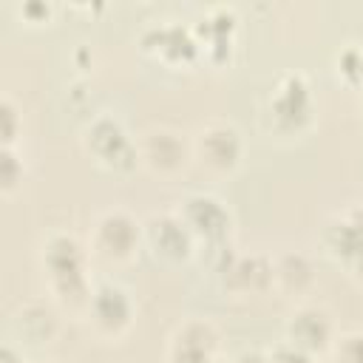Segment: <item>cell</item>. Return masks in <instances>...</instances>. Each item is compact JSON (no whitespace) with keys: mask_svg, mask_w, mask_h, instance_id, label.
<instances>
[{"mask_svg":"<svg viewBox=\"0 0 363 363\" xmlns=\"http://www.w3.org/2000/svg\"><path fill=\"white\" fill-rule=\"evenodd\" d=\"M82 150L94 159V164L116 176H128L142 164L136 139L108 111L91 116L88 125L82 128Z\"/></svg>","mask_w":363,"mask_h":363,"instance_id":"obj_4","label":"cell"},{"mask_svg":"<svg viewBox=\"0 0 363 363\" xmlns=\"http://www.w3.org/2000/svg\"><path fill=\"white\" fill-rule=\"evenodd\" d=\"M173 210L182 216V221L187 224V230L193 233L199 247H216V244L230 241L233 213L218 196H213L207 190H193V193L182 196Z\"/></svg>","mask_w":363,"mask_h":363,"instance_id":"obj_7","label":"cell"},{"mask_svg":"<svg viewBox=\"0 0 363 363\" xmlns=\"http://www.w3.org/2000/svg\"><path fill=\"white\" fill-rule=\"evenodd\" d=\"M320 244L332 261L349 269L363 255V224L354 216H349V210L335 213L332 218H326L320 230Z\"/></svg>","mask_w":363,"mask_h":363,"instance_id":"obj_14","label":"cell"},{"mask_svg":"<svg viewBox=\"0 0 363 363\" xmlns=\"http://www.w3.org/2000/svg\"><path fill=\"white\" fill-rule=\"evenodd\" d=\"M139 162L147 167L153 176L173 179L179 176L190 162H193V145L184 139L182 130L170 125H153L147 128L139 139Z\"/></svg>","mask_w":363,"mask_h":363,"instance_id":"obj_8","label":"cell"},{"mask_svg":"<svg viewBox=\"0 0 363 363\" xmlns=\"http://www.w3.org/2000/svg\"><path fill=\"white\" fill-rule=\"evenodd\" d=\"M264 119L269 122V133L278 136H301L315 122V96L306 74L289 71L278 77L272 94L264 105Z\"/></svg>","mask_w":363,"mask_h":363,"instance_id":"obj_3","label":"cell"},{"mask_svg":"<svg viewBox=\"0 0 363 363\" xmlns=\"http://www.w3.org/2000/svg\"><path fill=\"white\" fill-rule=\"evenodd\" d=\"M329 354L335 363H363V329H352V332L337 335Z\"/></svg>","mask_w":363,"mask_h":363,"instance_id":"obj_20","label":"cell"},{"mask_svg":"<svg viewBox=\"0 0 363 363\" xmlns=\"http://www.w3.org/2000/svg\"><path fill=\"white\" fill-rule=\"evenodd\" d=\"M230 363H275V357H272V349L252 346V349H241L235 357H230Z\"/></svg>","mask_w":363,"mask_h":363,"instance_id":"obj_22","label":"cell"},{"mask_svg":"<svg viewBox=\"0 0 363 363\" xmlns=\"http://www.w3.org/2000/svg\"><path fill=\"white\" fill-rule=\"evenodd\" d=\"M11 332L17 346H48L60 335V315L45 301H26L11 315Z\"/></svg>","mask_w":363,"mask_h":363,"instance_id":"obj_13","label":"cell"},{"mask_svg":"<svg viewBox=\"0 0 363 363\" xmlns=\"http://www.w3.org/2000/svg\"><path fill=\"white\" fill-rule=\"evenodd\" d=\"M145 247L147 252L162 261V264H182L190 261L193 252L199 250V241L193 238V233L187 230V224L182 221V216L176 210H162V213H150L145 221Z\"/></svg>","mask_w":363,"mask_h":363,"instance_id":"obj_9","label":"cell"},{"mask_svg":"<svg viewBox=\"0 0 363 363\" xmlns=\"http://www.w3.org/2000/svg\"><path fill=\"white\" fill-rule=\"evenodd\" d=\"M142 48L167 62V65H190L201 54V43L196 37V28H187L176 20H162L142 31Z\"/></svg>","mask_w":363,"mask_h":363,"instance_id":"obj_12","label":"cell"},{"mask_svg":"<svg viewBox=\"0 0 363 363\" xmlns=\"http://www.w3.org/2000/svg\"><path fill=\"white\" fill-rule=\"evenodd\" d=\"M272 357H275V363H318L315 354H309L303 349H295L286 340H281V343L272 346Z\"/></svg>","mask_w":363,"mask_h":363,"instance_id":"obj_21","label":"cell"},{"mask_svg":"<svg viewBox=\"0 0 363 363\" xmlns=\"http://www.w3.org/2000/svg\"><path fill=\"white\" fill-rule=\"evenodd\" d=\"M51 6L48 3H23L20 6V14L28 20V23H45L48 17H51Z\"/></svg>","mask_w":363,"mask_h":363,"instance_id":"obj_23","label":"cell"},{"mask_svg":"<svg viewBox=\"0 0 363 363\" xmlns=\"http://www.w3.org/2000/svg\"><path fill=\"white\" fill-rule=\"evenodd\" d=\"M37 261H40L45 289H48L54 306H60L71 315H85L94 284H96L91 278L88 244L79 241L74 233L54 230L40 241Z\"/></svg>","mask_w":363,"mask_h":363,"instance_id":"obj_1","label":"cell"},{"mask_svg":"<svg viewBox=\"0 0 363 363\" xmlns=\"http://www.w3.org/2000/svg\"><path fill=\"white\" fill-rule=\"evenodd\" d=\"M26 179V159L17 147H0V193L11 199Z\"/></svg>","mask_w":363,"mask_h":363,"instance_id":"obj_17","label":"cell"},{"mask_svg":"<svg viewBox=\"0 0 363 363\" xmlns=\"http://www.w3.org/2000/svg\"><path fill=\"white\" fill-rule=\"evenodd\" d=\"M193 162L210 176H233L247 153L244 133L230 119H207L190 139Z\"/></svg>","mask_w":363,"mask_h":363,"instance_id":"obj_5","label":"cell"},{"mask_svg":"<svg viewBox=\"0 0 363 363\" xmlns=\"http://www.w3.org/2000/svg\"><path fill=\"white\" fill-rule=\"evenodd\" d=\"M284 340L315 357L329 354L337 340L332 312L320 303H298L284 320Z\"/></svg>","mask_w":363,"mask_h":363,"instance_id":"obj_10","label":"cell"},{"mask_svg":"<svg viewBox=\"0 0 363 363\" xmlns=\"http://www.w3.org/2000/svg\"><path fill=\"white\" fill-rule=\"evenodd\" d=\"M20 136H23V111L14 102V96L3 94V99H0V142H3V147H17Z\"/></svg>","mask_w":363,"mask_h":363,"instance_id":"obj_18","label":"cell"},{"mask_svg":"<svg viewBox=\"0 0 363 363\" xmlns=\"http://www.w3.org/2000/svg\"><path fill=\"white\" fill-rule=\"evenodd\" d=\"M167 363H230L221 357V332L210 318H184L167 340Z\"/></svg>","mask_w":363,"mask_h":363,"instance_id":"obj_11","label":"cell"},{"mask_svg":"<svg viewBox=\"0 0 363 363\" xmlns=\"http://www.w3.org/2000/svg\"><path fill=\"white\" fill-rule=\"evenodd\" d=\"M335 65H337V74H340L349 85L363 88V48H360V45H354V43L343 45V48L337 51Z\"/></svg>","mask_w":363,"mask_h":363,"instance_id":"obj_19","label":"cell"},{"mask_svg":"<svg viewBox=\"0 0 363 363\" xmlns=\"http://www.w3.org/2000/svg\"><path fill=\"white\" fill-rule=\"evenodd\" d=\"M204 26H196V37L201 43V54H207L210 60L216 57V48H233V37L238 28V17L233 9L227 6H216L204 14L201 20Z\"/></svg>","mask_w":363,"mask_h":363,"instance_id":"obj_16","label":"cell"},{"mask_svg":"<svg viewBox=\"0 0 363 363\" xmlns=\"http://www.w3.org/2000/svg\"><path fill=\"white\" fill-rule=\"evenodd\" d=\"M349 275H352V281H354V284L363 289V255H360V258H357V261L349 267Z\"/></svg>","mask_w":363,"mask_h":363,"instance_id":"obj_24","label":"cell"},{"mask_svg":"<svg viewBox=\"0 0 363 363\" xmlns=\"http://www.w3.org/2000/svg\"><path fill=\"white\" fill-rule=\"evenodd\" d=\"M85 244H88L91 258L108 267H125L145 247V227L130 210L105 207L96 213Z\"/></svg>","mask_w":363,"mask_h":363,"instance_id":"obj_2","label":"cell"},{"mask_svg":"<svg viewBox=\"0 0 363 363\" xmlns=\"http://www.w3.org/2000/svg\"><path fill=\"white\" fill-rule=\"evenodd\" d=\"M88 320V326L94 329L96 337L102 340H119L130 332L133 320H136V301L130 295V289L119 281H96L88 309L82 315Z\"/></svg>","mask_w":363,"mask_h":363,"instance_id":"obj_6","label":"cell"},{"mask_svg":"<svg viewBox=\"0 0 363 363\" xmlns=\"http://www.w3.org/2000/svg\"><path fill=\"white\" fill-rule=\"evenodd\" d=\"M26 363H40V360H26Z\"/></svg>","mask_w":363,"mask_h":363,"instance_id":"obj_25","label":"cell"},{"mask_svg":"<svg viewBox=\"0 0 363 363\" xmlns=\"http://www.w3.org/2000/svg\"><path fill=\"white\" fill-rule=\"evenodd\" d=\"M318 281L315 261L301 250H284L272 255V289L289 298H301L312 292Z\"/></svg>","mask_w":363,"mask_h":363,"instance_id":"obj_15","label":"cell"}]
</instances>
